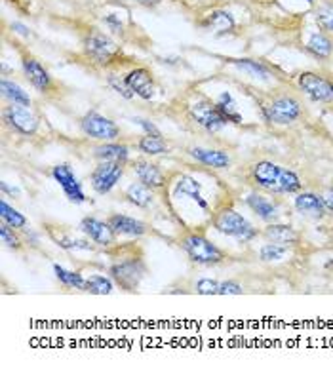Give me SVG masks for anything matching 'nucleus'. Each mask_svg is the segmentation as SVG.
<instances>
[{"label":"nucleus","instance_id":"nucleus-15","mask_svg":"<svg viewBox=\"0 0 333 371\" xmlns=\"http://www.w3.org/2000/svg\"><path fill=\"white\" fill-rule=\"evenodd\" d=\"M173 198H187L194 202L202 212H210V204L208 200L202 196V185L192 175H181L178 183L173 187Z\"/></svg>","mask_w":333,"mask_h":371},{"label":"nucleus","instance_id":"nucleus-33","mask_svg":"<svg viewBox=\"0 0 333 371\" xmlns=\"http://www.w3.org/2000/svg\"><path fill=\"white\" fill-rule=\"evenodd\" d=\"M54 240L57 242L59 248H63L67 251H93V246L90 244V240H78V238H72V236H65V235H54Z\"/></svg>","mask_w":333,"mask_h":371},{"label":"nucleus","instance_id":"nucleus-29","mask_svg":"<svg viewBox=\"0 0 333 371\" xmlns=\"http://www.w3.org/2000/svg\"><path fill=\"white\" fill-rule=\"evenodd\" d=\"M234 67H238L240 71L248 72L251 77L261 80H269L272 77V72L267 65H263L261 61H254V59H234L233 61Z\"/></svg>","mask_w":333,"mask_h":371},{"label":"nucleus","instance_id":"nucleus-17","mask_svg":"<svg viewBox=\"0 0 333 371\" xmlns=\"http://www.w3.org/2000/svg\"><path fill=\"white\" fill-rule=\"evenodd\" d=\"M293 206L297 210L299 214L307 217V219H312V221H322L327 215V210L324 206V200L320 194L314 193H299L295 196V202Z\"/></svg>","mask_w":333,"mask_h":371},{"label":"nucleus","instance_id":"nucleus-5","mask_svg":"<svg viewBox=\"0 0 333 371\" xmlns=\"http://www.w3.org/2000/svg\"><path fill=\"white\" fill-rule=\"evenodd\" d=\"M261 111L263 116L269 122L286 126V124H293L299 120V116L303 114V105L293 95H278L265 107H261Z\"/></svg>","mask_w":333,"mask_h":371},{"label":"nucleus","instance_id":"nucleus-7","mask_svg":"<svg viewBox=\"0 0 333 371\" xmlns=\"http://www.w3.org/2000/svg\"><path fill=\"white\" fill-rule=\"evenodd\" d=\"M84 52L93 63L107 65L118 56V52L121 50H118V46H116L109 36L100 33V31H92V33L84 38Z\"/></svg>","mask_w":333,"mask_h":371},{"label":"nucleus","instance_id":"nucleus-43","mask_svg":"<svg viewBox=\"0 0 333 371\" xmlns=\"http://www.w3.org/2000/svg\"><path fill=\"white\" fill-rule=\"evenodd\" d=\"M105 23L109 25V27L113 29L114 33H121V31H122V23L118 22V19H116V15H107Z\"/></svg>","mask_w":333,"mask_h":371},{"label":"nucleus","instance_id":"nucleus-20","mask_svg":"<svg viewBox=\"0 0 333 371\" xmlns=\"http://www.w3.org/2000/svg\"><path fill=\"white\" fill-rule=\"evenodd\" d=\"M134 173L137 181L149 189H162L166 185V177H164L160 168L147 160H137L134 164Z\"/></svg>","mask_w":333,"mask_h":371},{"label":"nucleus","instance_id":"nucleus-26","mask_svg":"<svg viewBox=\"0 0 333 371\" xmlns=\"http://www.w3.org/2000/svg\"><path fill=\"white\" fill-rule=\"evenodd\" d=\"M126 200L137 207H149L155 202V196H153V189L149 187H145L143 183H132L126 189Z\"/></svg>","mask_w":333,"mask_h":371},{"label":"nucleus","instance_id":"nucleus-23","mask_svg":"<svg viewBox=\"0 0 333 371\" xmlns=\"http://www.w3.org/2000/svg\"><path fill=\"white\" fill-rule=\"evenodd\" d=\"M191 157L200 162V164L210 166V168H227L231 164V157H229L225 150H217V149H202V147H194L191 149Z\"/></svg>","mask_w":333,"mask_h":371},{"label":"nucleus","instance_id":"nucleus-1","mask_svg":"<svg viewBox=\"0 0 333 371\" xmlns=\"http://www.w3.org/2000/svg\"><path fill=\"white\" fill-rule=\"evenodd\" d=\"M251 181L259 189L272 194H297L303 189V183L295 171L269 160H261L251 168Z\"/></svg>","mask_w":333,"mask_h":371},{"label":"nucleus","instance_id":"nucleus-37","mask_svg":"<svg viewBox=\"0 0 333 371\" xmlns=\"http://www.w3.org/2000/svg\"><path fill=\"white\" fill-rule=\"evenodd\" d=\"M316 23L322 31H330L333 33V0L326 2L316 10Z\"/></svg>","mask_w":333,"mask_h":371},{"label":"nucleus","instance_id":"nucleus-30","mask_svg":"<svg viewBox=\"0 0 333 371\" xmlns=\"http://www.w3.org/2000/svg\"><path fill=\"white\" fill-rule=\"evenodd\" d=\"M137 149L141 150L143 155H147V157H158V155H166L170 150V147L166 145L162 137L145 136L137 143Z\"/></svg>","mask_w":333,"mask_h":371},{"label":"nucleus","instance_id":"nucleus-21","mask_svg":"<svg viewBox=\"0 0 333 371\" xmlns=\"http://www.w3.org/2000/svg\"><path fill=\"white\" fill-rule=\"evenodd\" d=\"M263 235H265V238L269 242L280 244V246H286V248L297 246L301 242V235H299L297 230L291 227V225H282V223H270L269 227L265 228Z\"/></svg>","mask_w":333,"mask_h":371},{"label":"nucleus","instance_id":"nucleus-40","mask_svg":"<svg viewBox=\"0 0 333 371\" xmlns=\"http://www.w3.org/2000/svg\"><path fill=\"white\" fill-rule=\"evenodd\" d=\"M244 292L242 285L236 280H227V282H219V292L217 295H240Z\"/></svg>","mask_w":333,"mask_h":371},{"label":"nucleus","instance_id":"nucleus-39","mask_svg":"<svg viewBox=\"0 0 333 371\" xmlns=\"http://www.w3.org/2000/svg\"><path fill=\"white\" fill-rule=\"evenodd\" d=\"M219 292V282L212 278H200L196 282V293L200 295H217Z\"/></svg>","mask_w":333,"mask_h":371},{"label":"nucleus","instance_id":"nucleus-24","mask_svg":"<svg viewBox=\"0 0 333 371\" xmlns=\"http://www.w3.org/2000/svg\"><path fill=\"white\" fill-rule=\"evenodd\" d=\"M0 92H2V97L10 101V103L31 107V97H29V93L25 92L17 82H14V80H8V79L0 80Z\"/></svg>","mask_w":333,"mask_h":371},{"label":"nucleus","instance_id":"nucleus-38","mask_svg":"<svg viewBox=\"0 0 333 371\" xmlns=\"http://www.w3.org/2000/svg\"><path fill=\"white\" fill-rule=\"evenodd\" d=\"M107 84L113 88L114 92L118 93L121 97H124V100H132L135 93L132 92V88L128 86V82H126V79H121V77H116V74H109L107 77Z\"/></svg>","mask_w":333,"mask_h":371},{"label":"nucleus","instance_id":"nucleus-27","mask_svg":"<svg viewBox=\"0 0 333 371\" xmlns=\"http://www.w3.org/2000/svg\"><path fill=\"white\" fill-rule=\"evenodd\" d=\"M307 50L311 52L314 57H318V59H327L332 56L333 42L330 40V36H326L324 33H314L309 38V42H307Z\"/></svg>","mask_w":333,"mask_h":371},{"label":"nucleus","instance_id":"nucleus-22","mask_svg":"<svg viewBox=\"0 0 333 371\" xmlns=\"http://www.w3.org/2000/svg\"><path fill=\"white\" fill-rule=\"evenodd\" d=\"M93 157L98 158L100 162H121V164H126L130 158V149L126 145H121V143L107 141L93 149Z\"/></svg>","mask_w":333,"mask_h":371},{"label":"nucleus","instance_id":"nucleus-19","mask_svg":"<svg viewBox=\"0 0 333 371\" xmlns=\"http://www.w3.org/2000/svg\"><path fill=\"white\" fill-rule=\"evenodd\" d=\"M109 225L114 230L116 236H130V238H139V236L147 235V225L135 217L122 214H113L109 219Z\"/></svg>","mask_w":333,"mask_h":371},{"label":"nucleus","instance_id":"nucleus-45","mask_svg":"<svg viewBox=\"0 0 333 371\" xmlns=\"http://www.w3.org/2000/svg\"><path fill=\"white\" fill-rule=\"evenodd\" d=\"M12 29H14L17 35L29 36V29L25 27V25H22V23H14V25H12Z\"/></svg>","mask_w":333,"mask_h":371},{"label":"nucleus","instance_id":"nucleus-13","mask_svg":"<svg viewBox=\"0 0 333 371\" xmlns=\"http://www.w3.org/2000/svg\"><path fill=\"white\" fill-rule=\"evenodd\" d=\"M80 232L88 236V240H92L93 244H98L101 248H109L114 244V230L111 228L109 221H101L95 217H84L80 225Z\"/></svg>","mask_w":333,"mask_h":371},{"label":"nucleus","instance_id":"nucleus-12","mask_svg":"<svg viewBox=\"0 0 333 371\" xmlns=\"http://www.w3.org/2000/svg\"><path fill=\"white\" fill-rule=\"evenodd\" d=\"M191 116L200 128H204L206 132H210V134L219 132V129L227 124L225 118L219 114V111H217V107H215V103L208 100L196 101L191 107Z\"/></svg>","mask_w":333,"mask_h":371},{"label":"nucleus","instance_id":"nucleus-14","mask_svg":"<svg viewBox=\"0 0 333 371\" xmlns=\"http://www.w3.org/2000/svg\"><path fill=\"white\" fill-rule=\"evenodd\" d=\"M22 67L25 77H27L29 84L36 88L40 93L50 92L54 88V80H52L50 72L44 69V65L33 56H23L22 59Z\"/></svg>","mask_w":333,"mask_h":371},{"label":"nucleus","instance_id":"nucleus-6","mask_svg":"<svg viewBox=\"0 0 333 371\" xmlns=\"http://www.w3.org/2000/svg\"><path fill=\"white\" fill-rule=\"evenodd\" d=\"M80 128L84 132L86 136L98 139V141H113L116 137L121 136V128L116 126V122H113L111 118H107L103 114L90 111L82 116L80 120Z\"/></svg>","mask_w":333,"mask_h":371},{"label":"nucleus","instance_id":"nucleus-34","mask_svg":"<svg viewBox=\"0 0 333 371\" xmlns=\"http://www.w3.org/2000/svg\"><path fill=\"white\" fill-rule=\"evenodd\" d=\"M204 25L215 29V31H221V33H227V31H231V29L234 27V19L229 12H221V10H217V12H212V14L208 15V19L204 22Z\"/></svg>","mask_w":333,"mask_h":371},{"label":"nucleus","instance_id":"nucleus-3","mask_svg":"<svg viewBox=\"0 0 333 371\" xmlns=\"http://www.w3.org/2000/svg\"><path fill=\"white\" fill-rule=\"evenodd\" d=\"M212 225L219 235L236 238L238 242H249L257 236V228H254V225L233 207L219 210L217 214L213 215Z\"/></svg>","mask_w":333,"mask_h":371},{"label":"nucleus","instance_id":"nucleus-8","mask_svg":"<svg viewBox=\"0 0 333 371\" xmlns=\"http://www.w3.org/2000/svg\"><path fill=\"white\" fill-rule=\"evenodd\" d=\"M299 88L307 97L316 103H333V82L318 72H301L297 79Z\"/></svg>","mask_w":333,"mask_h":371},{"label":"nucleus","instance_id":"nucleus-47","mask_svg":"<svg viewBox=\"0 0 333 371\" xmlns=\"http://www.w3.org/2000/svg\"><path fill=\"white\" fill-rule=\"evenodd\" d=\"M307 2H314V0H307Z\"/></svg>","mask_w":333,"mask_h":371},{"label":"nucleus","instance_id":"nucleus-31","mask_svg":"<svg viewBox=\"0 0 333 371\" xmlns=\"http://www.w3.org/2000/svg\"><path fill=\"white\" fill-rule=\"evenodd\" d=\"M113 280L107 278L103 274H92L90 278L86 280L84 292L92 293V295H109V293H113Z\"/></svg>","mask_w":333,"mask_h":371},{"label":"nucleus","instance_id":"nucleus-32","mask_svg":"<svg viewBox=\"0 0 333 371\" xmlns=\"http://www.w3.org/2000/svg\"><path fill=\"white\" fill-rule=\"evenodd\" d=\"M54 272H56V278L61 282L67 287H75V290H84L86 280L84 276L77 271H67L63 267L59 265H54Z\"/></svg>","mask_w":333,"mask_h":371},{"label":"nucleus","instance_id":"nucleus-18","mask_svg":"<svg viewBox=\"0 0 333 371\" xmlns=\"http://www.w3.org/2000/svg\"><path fill=\"white\" fill-rule=\"evenodd\" d=\"M246 204L265 223H277L280 219V215H282L280 214V204H278L277 200L267 198L263 194H249L248 198H246Z\"/></svg>","mask_w":333,"mask_h":371},{"label":"nucleus","instance_id":"nucleus-46","mask_svg":"<svg viewBox=\"0 0 333 371\" xmlns=\"http://www.w3.org/2000/svg\"><path fill=\"white\" fill-rule=\"evenodd\" d=\"M134 2H137L139 6H145V8H153L156 6V4H160L162 0H134Z\"/></svg>","mask_w":333,"mask_h":371},{"label":"nucleus","instance_id":"nucleus-9","mask_svg":"<svg viewBox=\"0 0 333 371\" xmlns=\"http://www.w3.org/2000/svg\"><path fill=\"white\" fill-rule=\"evenodd\" d=\"M4 122L8 128H12L22 136H35L38 129V118L25 105L10 103V107L4 109Z\"/></svg>","mask_w":333,"mask_h":371},{"label":"nucleus","instance_id":"nucleus-48","mask_svg":"<svg viewBox=\"0 0 333 371\" xmlns=\"http://www.w3.org/2000/svg\"><path fill=\"white\" fill-rule=\"evenodd\" d=\"M332 246H333V240H332Z\"/></svg>","mask_w":333,"mask_h":371},{"label":"nucleus","instance_id":"nucleus-36","mask_svg":"<svg viewBox=\"0 0 333 371\" xmlns=\"http://www.w3.org/2000/svg\"><path fill=\"white\" fill-rule=\"evenodd\" d=\"M0 238H2V244H6L10 250L17 251L23 248V242L22 238H20V235L15 232L14 227H10L6 223L0 225Z\"/></svg>","mask_w":333,"mask_h":371},{"label":"nucleus","instance_id":"nucleus-35","mask_svg":"<svg viewBox=\"0 0 333 371\" xmlns=\"http://www.w3.org/2000/svg\"><path fill=\"white\" fill-rule=\"evenodd\" d=\"M286 255H288V248L274 242L265 244L261 250H259V257H261V261H265V263L280 261V259H284Z\"/></svg>","mask_w":333,"mask_h":371},{"label":"nucleus","instance_id":"nucleus-10","mask_svg":"<svg viewBox=\"0 0 333 371\" xmlns=\"http://www.w3.org/2000/svg\"><path fill=\"white\" fill-rule=\"evenodd\" d=\"M124 175V164L121 162H100L92 171V189L98 194H107L121 183Z\"/></svg>","mask_w":333,"mask_h":371},{"label":"nucleus","instance_id":"nucleus-4","mask_svg":"<svg viewBox=\"0 0 333 371\" xmlns=\"http://www.w3.org/2000/svg\"><path fill=\"white\" fill-rule=\"evenodd\" d=\"M109 274L122 290L135 292L141 284V280L145 278V274H147V265L139 257H130V259L111 265Z\"/></svg>","mask_w":333,"mask_h":371},{"label":"nucleus","instance_id":"nucleus-28","mask_svg":"<svg viewBox=\"0 0 333 371\" xmlns=\"http://www.w3.org/2000/svg\"><path fill=\"white\" fill-rule=\"evenodd\" d=\"M0 219L2 223H6L10 227H14L15 230H23L27 228V217L23 214H20L15 207H12L8 204L6 200H0Z\"/></svg>","mask_w":333,"mask_h":371},{"label":"nucleus","instance_id":"nucleus-16","mask_svg":"<svg viewBox=\"0 0 333 371\" xmlns=\"http://www.w3.org/2000/svg\"><path fill=\"white\" fill-rule=\"evenodd\" d=\"M124 79H126L128 86L132 88V92H134L137 97H141V100L145 101H150L155 97V80H153V74H150L149 69H145V67L132 69Z\"/></svg>","mask_w":333,"mask_h":371},{"label":"nucleus","instance_id":"nucleus-41","mask_svg":"<svg viewBox=\"0 0 333 371\" xmlns=\"http://www.w3.org/2000/svg\"><path fill=\"white\" fill-rule=\"evenodd\" d=\"M134 122L139 126V128L145 132V136H156V137H162V134H160V129L156 128L155 124L150 120H147V118H134Z\"/></svg>","mask_w":333,"mask_h":371},{"label":"nucleus","instance_id":"nucleus-11","mask_svg":"<svg viewBox=\"0 0 333 371\" xmlns=\"http://www.w3.org/2000/svg\"><path fill=\"white\" fill-rule=\"evenodd\" d=\"M52 177L57 185L61 187V191L65 193L67 200L72 204H84L86 194L82 191V183L78 181V177L72 173L71 166L69 164H57L52 170Z\"/></svg>","mask_w":333,"mask_h":371},{"label":"nucleus","instance_id":"nucleus-42","mask_svg":"<svg viewBox=\"0 0 333 371\" xmlns=\"http://www.w3.org/2000/svg\"><path fill=\"white\" fill-rule=\"evenodd\" d=\"M320 196H322V200H324V206H326L327 212L333 214V187L326 189V191L320 194Z\"/></svg>","mask_w":333,"mask_h":371},{"label":"nucleus","instance_id":"nucleus-2","mask_svg":"<svg viewBox=\"0 0 333 371\" xmlns=\"http://www.w3.org/2000/svg\"><path fill=\"white\" fill-rule=\"evenodd\" d=\"M179 246L192 263L196 265L212 267V265H219L227 259L225 251L221 250L219 246H215L210 238H206L204 235H199V232H189L187 236H183Z\"/></svg>","mask_w":333,"mask_h":371},{"label":"nucleus","instance_id":"nucleus-25","mask_svg":"<svg viewBox=\"0 0 333 371\" xmlns=\"http://www.w3.org/2000/svg\"><path fill=\"white\" fill-rule=\"evenodd\" d=\"M215 107L219 111V114L225 118L227 124H240L242 122V114L238 111V105H236V101L229 92H223L215 101Z\"/></svg>","mask_w":333,"mask_h":371},{"label":"nucleus","instance_id":"nucleus-44","mask_svg":"<svg viewBox=\"0 0 333 371\" xmlns=\"http://www.w3.org/2000/svg\"><path fill=\"white\" fill-rule=\"evenodd\" d=\"M0 189H2V193H4V194H12V196H20V191H17L15 187L8 185L6 181H2V183H0Z\"/></svg>","mask_w":333,"mask_h":371}]
</instances>
